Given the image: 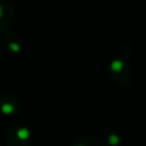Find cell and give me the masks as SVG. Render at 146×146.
I'll return each instance as SVG.
<instances>
[{
	"instance_id": "obj_1",
	"label": "cell",
	"mask_w": 146,
	"mask_h": 146,
	"mask_svg": "<svg viewBox=\"0 0 146 146\" xmlns=\"http://www.w3.org/2000/svg\"><path fill=\"white\" fill-rule=\"evenodd\" d=\"M108 72L114 83L119 87H127L131 81L132 67L129 59L123 56L115 57L112 59L108 66Z\"/></svg>"
},
{
	"instance_id": "obj_2",
	"label": "cell",
	"mask_w": 146,
	"mask_h": 146,
	"mask_svg": "<svg viewBox=\"0 0 146 146\" xmlns=\"http://www.w3.org/2000/svg\"><path fill=\"white\" fill-rule=\"evenodd\" d=\"M5 140L7 146H31L32 135L27 127L13 124L7 129Z\"/></svg>"
},
{
	"instance_id": "obj_3",
	"label": "cell",
	"mask_w": 146,
	"mask_h": 146,
	"mask_svg": "<svg viewBox=\"0 0 146 146\" xmlns=\"http://www.w3.org/2000/svg\"><path fill=\"white\" fill-rule=\"evenodd\" d=\"M15 19V6L10 0H0V32L9 30Z\"/></svg>"
},
{
	"instance_id": "obj_4",
	"label": "cell",
	"mask_w": 146,
	"mask_h": 146,
	"mask_svg": "<svg viewBox=\"0 0 146 146\" xmlns=\"http://www.w3.org/2000/svg\"><path fill=\"white\" fill-rule=\"evenodd\" d=\"M1 44H2V48L9 54H18L23 49V40L21 35L9 30L6 32H2Z\"/></svg>"
},
{
	"instance_id": "obj_5",
	"label": "cell",
	"mask_w": 146,
	"mask_h": 146,
	"mask_svg": "<svg viewBox=\"0 0 146 146\" xmlns=\"http://www.w3.org/2000/svg\"><path fill=\"white\" fill-rule=\"evenodd\" d=\"M22 111V102L14 95H3L0 97V113L6 116H14Z\"/></svg>"
},
{
	"instance_id": "obj_6",
	"label": "cell",
	"mask_w": 146,
	"mask_h": 146,
	"mask_svg": "<svg viewBox=\"0 0 146 146\" xmlns=\"http://www.w3.org/2000/svg\"><path fill=\"white\" fill-rule=\"evenodd\" d=\"M121 137L116 132H107L103 138V146H121Z\"/></svg>"
},
{
	"instance_id": "obj_7",
	"label": "cell",
	"mask_w": 146,
	"mask_h": 146,
	"mask_svg": "<svg viewBox=\"0 0 146 146\" xmlns=\"http://www.w3.org/2000/svg\"><path fill=\"white\" fill-rule=\"evenodd\" d=\"M71 146H99V144L96 138L90 136H83L74 140L71 144Z\"/></svg>"
},
{
	"instance_id": "obj_8",
	"label": "cell",
	"mask_w": 146,
	"mask_h": 146,
	"mask_svg": "<svg viewBox=\"0 0 146 146\" xmlns=\"http://www.w3.org/2000/svg\"><path fill=\"white\" fill-rule=\"evenodd\" d=\"M0 56H1V47H0Z\"/></svg>"
}]
</instances>
